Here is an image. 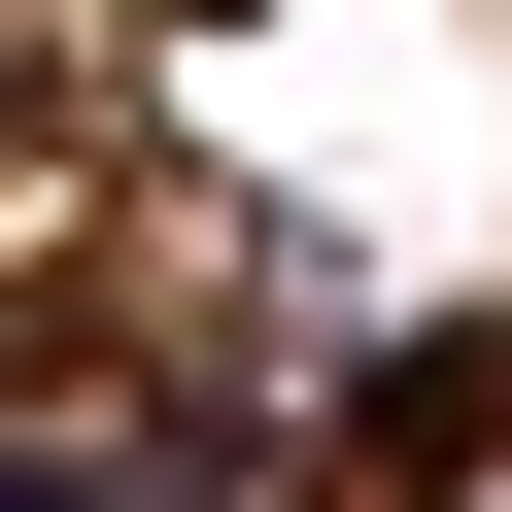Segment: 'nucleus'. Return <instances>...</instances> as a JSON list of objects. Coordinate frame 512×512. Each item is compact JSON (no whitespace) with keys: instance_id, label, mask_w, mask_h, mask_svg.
<instances>
[{"instance_id":"nucleus-2","label":"nucleus","mask_w":512,"mask_h":512,"mask_svg":"<svg viewBox=\"0 0 512 512\" xmlns=\"http://www.w3.org/2000/svg\"><path fill=\"white\" fill-rule=\"evenodd\" d=\"M0 512H205V444H171V410H103V444H0Z\"/></svg>"},{"instance_id":"nucleus-1","label":"nucleus","mask_w":512,"mask_h":512,"mask_svg":"<svg viewBox=\"0 0 512 512\" xmlns=\"http://www.w3.org/2000/svg\"><path fill=\"white\" fill-rule=\"evenodd\" d=\"M478 444H512V342H478V308H444V342H410V376H376V410H342V512H444V478H478Z\"/></svg>"}]
</instances>
